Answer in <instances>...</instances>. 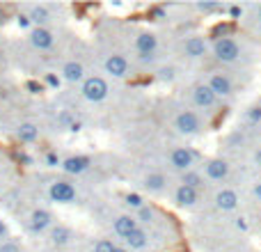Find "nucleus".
<instances>
[{
    "mask_svg": "<svg viewBox=\"0 0 261 252\" xmlns=\"http://www.w3.org/2000/svg\"><path fill=\"white\" fill-rule=\"evenodd\" d=\"M7 222H5V220H0V241H3L5 239V236H7Z\"/></svg>",
    "mask_w": 261,
    "mask_h": 252,
    "instance_id": "nucleus-37",
    "label": "nucleus"
},
{
    "mask_svg": "<svg viewBox=\"0 0 261 252\" xmlns=\"http://www.w3.org/2000/svg\"><path fill=\"white\" fill-rule=\"evenodd\" d=\"M124 243H126L128 250H142V248H147V243H149V234L140 227V230H135L133 234L124 239Z\"/></svg>",
    "mask_w": 261,
    "mask_h": 252,
    "instance_id": "nucleus-23",
    "label": "nucleus"
},
{
    "mask_svg": "<svg viewBox=\"0 0 261 252\" xmlns=\"http://www.w3.org/2000/svg\"><path fill=\"white\" fill-rule=\"evenodd\" d=\"M190 96H193V104L197 106L199 110H211L218 106V96L213 94L206 83H197V85L193 87V92H190Z\"/></svg>",
    "mask_w": 261,
    "mask_h": 252,
    "instance_id": "nucleus-8",
    "label": "nucleus"
},
{
    "mask_svg": "<svg viewBox=\"0 0 261 252\" xmlns=\"http://www.w3.org/2000/svg\"><path fill=\"white\" fill-rule=\"evenodd\" d=\"M206 85L211 87V92L218 96V99H227V96L234 94V81L229 78V73L213 71L211 76H208Z\"/></svg>",
    "mask_w": 261,
    "mask_h": 252,
    "instance_id": "nucleus-7",
    "label": "nucleus"
},
{
    "mask_svg": "<svg viewBox=\"0 0 261 252\" xmlns=\"http://www.w3.org/2000/svg\"><path fill=\"white\" fill-rule=\"evenodd\" d=\"M48 197L53 199V202H58V204H73L76 202V197H78V193H76V186L69 184L67 179H58V181L50 184Z\"/></svg>",
    "mask_w": 261,
    "mask_h": 252,
    "instance_id": "nucleus-4",
    "label": "nucleus"
},
{
    "mask_svg": "<svg viewBox=\"0 0 261 252\" xmlns=\"http://www.w3.org/2000/svg\"><path fill=\"white\" fill-rule=\"evenodd\" d=\"M28 90H30L32 94H37V92L41 90V85H37V83H28Z\"/></svg>",
    "mask_w": 261,
    "mask_h": 252,
    "instance_id": "nucleus-38",
    "label": "nucleus"
},
{
    "mask_svg": "<svg viewBox=\"0 0 261 252\" xmlns=\"http://www.w3.org/2000/svg\"><path fill=\"white\" fill-rule=\"evenodd\" d=\"M252 163L257 167H261V147L259 149H254V154H252Z\"/></svg>",
    "mask_w": 261,
    "mask_h": 252,
    "instance_id": "nucleus-35",
    "label": "nucleus"
},
{
    "mask_svg": "<svg viewBox=\"0 0 261 252\" xmlns=\"http://www.w3.org/2000/svg\"><path fill=\"white\" fill-rule=\"evenodd\" d=\"M195 165V152L190 147H174L170 152V167L176 172H188Z\"/></svg>",
    "mask_w": 261,
    "mask_h": 252,
    "instance_id": "nucleus-6",
    "label": "nucleus"
},
{
    "mask_svg": "<svg viewBox=\"0 0 261 252\" xmlns=\"http://www.w3.org/2000/svg\"><path fill=\"white\" fill-rule=\"evenodd\" d=\"M41 135L39 126H37L35 122H23L16 126V140L23 144H30V142H37Z\"/></svg>",
    "mask_w": 261,
    "mask_h": 252,
    "instance_id": "nucleus-20",
    "label": "nucleus"
},
{
    "mask_svg": "<svg viewBox=\"0 0 261 252\" xmlns=\"http://www.w3.org/2000/svg\"><path fill=\"white\" fill-rule=\"evenodd\" d=\"M62 81H67V83H83L85 81V67H83L78 60H69V62H64V67H62Z\"/></svg>",
    "mask_w": 261,
    "mask_h": 252,
    "instance_id": "nucleus-18",
    "label": "nucleus"
},
{
    "mask_svg": "<svg viewBox=\"0 0 261 252\" xmlns=\"http://www.w3.org/2000/svg\"><path fill=\"white\" fill-rule=\"evenodd\" d=\"M103 67H106V73H110L113 78H126V76H130V62L124 58V55H119V53L108 55V58H106V62H103Z\"/></svg>",
    "mask_w": 261,
    "mask_h": 252,
    "instance_id": "nucleus-9",
    "label": "nucleus"
},
{
    "mask_svg": "<svg viewBox=\"0 0 261 252\" xmlns=\"http://www.w3.org/2000/svg\"><path fill=\"white\" fill-rule=\"evenodd\" d=\"M229 172H231V165L225 158H208L206 165H204V174L211 181H225L229 177Z\"/></svg>",
    "mask_w": 261,
    "mask_h": 252,
    "instance_id": "nucleus-10",
    "label": "nucleus"
},
{
    "mask_svg": "<svg viewBox=\"0 0 261 252\" xmlns=\"http://www.w3.org/2000/svg\"><path fill=\"white\" fill-rule=\"evenodd\" d=\"M181 184L188 186V188H195V190H202L204 188V174L197 170H188L181 174Z\"/></svg>",
    "mask_w": 261,
    "mask_h": 252,
    "instance_id": "nucleus-24",
    "label": "nucleus"
},
{
    "mask_svg": "<svg viewBox=\"0 0 261 252\" xmlns=\"http://www.w3.org/2000/svg\"><path fill=\"white\" fill-rule=\"evenodd\" d=\"M213 204H216L218 211H234V209H239L241 204V197L239 193H236L234 188H220L216 193V197H213Z\"/></svg>",
    "mask_w": 261,
    "mask_h": 252,
    "instance_id": "nucleus-11",
    "label": "nucleus"
},
{
    "mask_svg": "<svg viewBox=\"0 0 261 252\" xmlns=\"http://www.w3.org/2000/svg\"><path fill=\"white\" fill-rule=\"evenodd\" d=\"M117 245L113 243L110 239H99L94 245H92V252H115Z\"/></svg>",
    "mask_w": 261,
    "mask_h": 252,
    "instance_id": "nucleus-28",
    "label": "nucleus"
},
{
    "mask_svg": "<svg viewBox=\"0 0 261 252\" xmlns=\"http://www.w3.org/2000/svg\"><path fill=\"white\" fill-rule=\"evenodd\" d=\"M195 9H197V12H202V14H222V12H227V5L206 0V3H197V5H195Z\"/></svg>",
    "mask_w": 261,
    "mask_h": 252,
    "instance_id": "nucleus-25",
    "label": "nucleus"
},
{
    "mask_svg": "<svg viewBox=\"0 0 261 252\" xmlns=\"http://www.w3.org/2000/svg\"><path fill=\"white\" fill-rule=\"evenodd\" d=\"M28 39H30V44L35 46L37 51H50L55 46V35L48 28H32Z\"/></svg>",
    "mask_w": 261,
    "mask_h": 252,
    "instance_id": "nucleus-14",
    "label": "nucleus"
},
{
    "mask_svg": "<svg viewBox=\"0 0 261 252\" xmlns=\"http://www.w3.org/2000/svg\"><path fill=\"white\" fill-rule=\"evenodd\" d=\"M46 165H48V167H58V165H62V161H60L55 154H46Z\"/></svg>",
    "mask_w": 261,
    "mask_h": 252,
    "instance_id": "nucleus-34",
    "label": "nucleus"
},
{
    "mask_svg": "<svg viewBox=\"0 0 261 252\" xmlns=\"http://www.w3.org/2000/svg\"><path fill=\"white\" fill-rule=\"evenodd\" d=\"M81 94H83V99L90 101V104H101V101L108 99L110 87H108V83H106V78L87 76L85 81L81 83Z\"/></svg>",
    "mask_w": 261,
    "mask_h": 252,
    "instance_id": "nucleus-2",
    "label": "nucleus"
},
{
    "mask_svg": "<svg viewBox=\"0 0 261 252\" xmlns=\"http://www.w3.org/2000/svg\"><path fill=\"white\" fill-rule=\"evenodd\" d=\"M135 213H138V216H135V220H138L140 225H151L153 218H156V209H153V207H147V204H144L140 211H135Z\"/></svg>",
    "mask_w": 261,
    "mask_h": 252,
    "instance_id": "nucleus-26",
    "label": "nucleus"
},
{
    "mask_svg": "<svg viewBox=\"0 0 261 252\" xmlns=\"http://www.w3.org/2000/svg\"><path fill=\"white\" fill-rule=\"evenodd\" d=\"M25 16H28V21H30L35 28H46V23L53 18V14H50L48 5H32V7L28 9Z\"/></svg>",
    "mask_w": 261,
    "mask_h": 252,
    "instance_id": "nucleus-19",
    "label": "nucleus"
},
{
    "mask_svg": "<svg viewBox=\"0 0 261 252\" xmlns=\"http://www.w3.org/2000/svg\"><path fill=\"white\" fill-rule=\"evenodd\" d=\"M0 252H23V248L16 241H3V243H0Z\"/></svg>",
    "mask_w": 261,
    "mask_h": 252,
    "instance_id": "nucleus-31",
    "label": "nucleus"
},
{
    "mask_svg": "<svg viewBox=\"0 0 261 252\" xmlns=\"http://www.w3.org/2000/svg\"><path fill=\"white\" fill-rule=\"evenodd\" d=\"M60 167H62L64 174L78 177V174H83V172H87L92 167V158L90 156H83V154H78V156H69V158H64Z\"/></svg>",
    "mask_w": 261,
    "mask_h": 252,
    "instance_id": "nucleus-12",
    "label": "nucleus"
},
{
    "mask_svg": "<svg viewBox=\"0 0 261 252\" xmlns=\"http://www.w3.org/2000/svg\"><path fill=\"white\" fill-rule=\"evenodd\" d=\"M135 51H138L140 55H153L158 51V37L153 35V32L149 30H142L135 35V41H133Z\"/></svg>",
    "mask_w": 261,
    "mask_h": 252,
    "instance_id": "nucleus-15",
    "label": "nucleus"
},
{
    "mask_svg": "<svg viewBox=\"0 0 261 252\" xmlns=\"http://www.w3.org/2000/svg\"><path fill=\"white\" fill-rule=\"evenodd\" d=\"M252 193H254V197H257V202H261V181H257V184H254Z\"/></svg>",
    "mask_w": 261,
    "mask_h": 252,
    "instance_id": "nucleus-36",
    "label": "nucleus"
},
{
    "mask_svg": "<svg viewBox=\"0 0 261 252\" xmlns=\"http://www.w3.org/2000/svg\"><path fill=\"white\" fill-rule=\"evenodd\" d=\"M44 83L48 87H60V76H55V73H46L44 76Z\"/></svg>",
    "mask_w": 261,
    "mask_h": 252,
    "instance_id": "nucleus-32",
    "label": "nucleus"
},
{
    "mask_svg": "<svg viewBox=\"0 0 261 252\" xmlns=\"http://www.w3.org/2000/svg\"><path fill=\"white\" fill-rule=\"evenodd\" d=\"M181 53L188 60H202L204 55L208 53V41L204 39L202 35H190V37H186L184 44H181Z\"/></svg>",
    "mask_w": 261,
    "mask_h": 252,
    "instance_id": "nucleus-5",
    "label": "nucleus"
},
{
    "mask_svg": "<svg viewBox=\"0 0 261 252\" xmlns=\"http://www.w3.org/2000/svg\"><path fill=\"white\" fill-rule=\"evenodd\" d=\"M50 245H55V248H64V245H69L76 236H73V230H69V227L64 225H58V227H50Z\"/></svg>",
    "mask_w": 261,
    "mask_h": 252,
    "instance_id": "nucleus-21",
    "label": "nucleus"
},
{
    "mask_svg": "<svg viewBox=\"0 0 261 252\" xmlns=\"http://www.w3.org/2000/svg\"><path fill=\"white\" fill-rule=\"evenodd\" d=\"M135 230H140V222L135 220V216H130V213H122V216H117L113 220V232L119 239H126Z\"/></svg>",
    "mask_w": 261,
    "mask_h": 252,
    "instance_id": "nucleus-16",
    "label": "nucleus"
},
{
    "mask_svg": "<svg viewBox=\"0 0 261 252\" xmlns=\"http://www.w3.org/2000/svg\"><path fill=\"white\" fill-rule=\"evenodd\" d=\"M211 53L218 62L231 64V62H239L241 60L243 48H241V44L234 39V37H218V39L211 44Z\"/></svg>",
    "mask_w": 261,
    "mask_h": 252,
    "instance_id": "nucleus-1",
    "label": "nucleus"
},
{
    "mask_svg": "<svg viewBox=\"0 0 261 252\" xmlns=\"http://www.w3.org/2000/svg\"><path fill=\"white\" fill-rule=\"evenodd\" d=\"M236 227H239V230H248V222H245V218H239V220H236Z\"/></svg>",
    "mask_w": 261,
    "mask_h": 252,
    "instance_id": "nucleus-39",
    "label": "nucleus"
},
{
    "mask_svg": "<svg viewBox=\"0 0 261 252\" xmlns=\"http://www.w3.org/2000/svg\"><path fill=\"white\" fill-rule=\"evenodd\" d=\"M257 16H259V21H261V5L257 7Z\"/></svg>",
    "mask_w": 261,
    "mask_h": 252,
    "instance_id": "nucleus-42",
    "label": "nucleus"
},
{
    "mask_svg": "<svg viewBox=\"0 0 261 252\" xmlns=\"http://www.w3.org/2000/svg\"><path fill=\"white\" fill-rule=\"evenodd\" d=\"M115 252H130L126 245H117V248H115Z\"/></svg>",
    "mask_w": 261,
    "mask_h": 252,
    "instance_id": "nucleus-41",
    "label": "nucleus"
},
{
    "mask_svg": "<svg viewBox=\"0 0 261 252\" xmlns=\"http://www.w3.org/2000/svg\"><path fill=\"white\" fill-rule=\"evenodd\" d=\"M28 23H30V21H28V16H18V26H23V28H25Z\"/></svg>",
    "mask_w": 261,
    "mask_h": 252,
    "instance_id": "nucleus-40",
    "label": "nucleus"
},
{
    "mask_svg": "<svg viewBox=\"0 0 261 252\" xmlns=\"http://www.w3.org/2000/svg\"><path fill=\"white\" fill-rule=\"evenodd\" d=\"M227 12H229L231 18H239L241 14H243V7H241V5H227Z\"/></svg>",
    "mask_w": 261,
    "mask_h": 252,
    "instance_id": "nucleus-33",
    "label": "nucleus"
},
{
    "mask_svg": "<svg viewBox=\"0 0 261 252\" xmlns=\"http://www.w3.org/2000/svg\"><path fill=\"white\" fill-rule=\"evenodd\" d=\"M174 129L181 135H199L204 131V124H202V117L195 110H181L174 117Z\"/></svg>",
    "mask_w": 261,
    "mask_h": 252,
    "instance_id": "nucleus-3",
    "label": "nucleus"
},
{
    "mask_svg": "<svg viewBox=\"0 0 261 252\" xmlns=\"http://www.w3.org/2000/svg\"><path fill=\"white\" fill-rule=\"evenodd\" d=\"M165 186H167V179H165V174H163V172H149V174L142 179V188L149 190L151 195L163 193V190H165Z\"/></svg>",
    "mask_w": 261,
    "mask_h": 252,
    "instance_id": "nucleus-22",
    "label": "nucleus"
},
{
    "mask_svg": "<svg viewBox=\"0 0 261 252\" xmlns=\"http://www.w3.org/2000/svg\"><path fill=\"white\" fill-rule=\"evenodd\" d=\"M174 78H176V69L174 67H161V69H158V81L172 83Z\"/></svg>",
    "mask_w": 261,
    "mask_h": 252,
    "instance_id": "nucleus-29",
    "label": "nucleus"
},
{
    "mask_svg": "<svg viewBox=\"0 0 261 252\" xmlns=\"http://www.w3.org/2000/svg\"><path fill=\"white\" fill-rule=\"evenodd\" d=\"M28 227H30V232H35V234H41V232L50 230V227H53V213H50L48 209H35V211L30 213Z\"/></svg>",
    "mask_w": 261,
    "mask_h": 252,
    "instance_id": "nucleus-13",
    "label": "nucleus"
},
{
    "mask_svg": "<svg viewBox=\"0 0 261 252\" xmlns=\"http://www.w3.org/2000/svg\"><path fill=\"white\" fill-rule=\"evenodd\" d=\"M124 204H126L128 209H133V211H140V209L144 207V199L140 193H126L124 195Z\"/></svg>",
    "mask_w": 261,
    "mask_h": 252,
    "instance_id": "nucleus-27",
    "label": "nucleus"
},
{
    "mask_svg": "<svg viewBox=\"0 0 261 252\" xmlns=\"http://www.w3.org/2000/svg\"><path fill=\"white\" fill-rule=\"evenodd\" d=\"M245 119H248L250 124H259L261 122V106H254V108H250L248 113H245Z\"/></svg>",
    "mask_w": 261,
    "mask_h": 252,
    "instance_id": "nucleus-30",
    "label": "nucleus"
},
{
    "mask_svg": "<svg viewBox=\"0 0 261 252\" xmlns=\"http://www.w3.org/2000/svg\"><path fill=\"white\" fill-rule=\"evenodd\" d=\"M174 202H176V207H181V209L195 207V204L199 202V190L179 184V186H176V190H174Z\"/></svg>",
    "mask_w": 261,
    "mask_h": 252,
    "instance_id": "nucleus-17",
    "label": "nucleus"
}]
</instances>
